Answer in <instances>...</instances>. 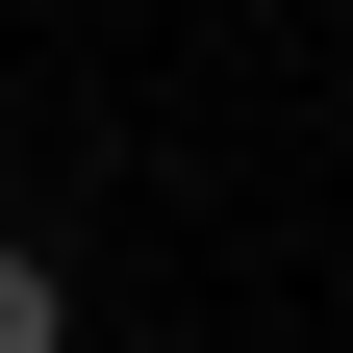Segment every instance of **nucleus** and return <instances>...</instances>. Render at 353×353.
Instances as JSON below:
<instances>
[{
	"label": "nucleus",
	"instance_id": "f257e3e1",
	"mask_svg": "<svg viewBox=\"0 0 353 353\" xmlns=\"http://www.w3.org/2000/svg\"><path fill=\"white\" fill-rule=\"evenodd\" d=\"M0 353H76V278H51L26 228H0Z\"/></svg>",
	"mask_w": 353,
	"mask_h": 353
}]
</instances>
